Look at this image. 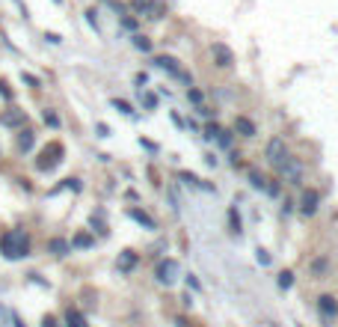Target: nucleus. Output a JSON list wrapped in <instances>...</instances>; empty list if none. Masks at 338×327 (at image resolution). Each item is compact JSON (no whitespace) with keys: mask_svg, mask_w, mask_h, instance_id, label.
<instances>
[{"mask_svg":"<svg viewBox=\"0 0 338 327\" xmlns=\"http://www.w3.org/2000/svg\"><path fill=\"white\" fill-rule=\"evenodd\" d=\"M0 253L6 259H24L30 256V235L24 229H9L0 235Z\"/></svg>","mask_w":338,"mask_h":327,"instance_id":"f257e3e1","label":"nucleus"},{"mask_svg":"<svg viewBox=\"0 0 338 327\" xmlns=\"http://www.w3.org/2000/svg\"><path fill=\"white\" fill-rule=\"evenodd\" d=\"M63 161V146L60 143H48L45 149H42V155H39V161H36V170L42 172H51L57 164Z\"/></svg>","mask_w":338,"mask_h":327,"instance_id":"f03ea898","label":"nucleus"},{"mask_svg":"<svg viewBox=\"0 0 338 327\" xmlns=\"http://www.w3.org/2000/svg\"><path fill=\"white\" fill-rule=\"evenodd\" d=\"M178 274H181V268H178L175 259H160L157 268H154V276H157L160 286H172V283L178 280Z\"/></svg>","mask_w":338,"mask_h":327,"instance_id":"7ed1b4c3","label":"nucleus"},{"mask_svg":"<svg viewBox=\"0 0 338 327\" xmlns=\"http://www.w3.org/2000/svg\"><path fill=\"white\" fill-rule=\"evenodd\" d=\"M288 158H291V152H288L285 140H282V137H273L270 143H267V161H270L276 170H282V167L288 164Z\"/></svg>","mask_w":338,"mask_h":327,"instance_id":"20e7f679","label":"nucleus"},{"mask_svg":"<svg viewBox=\"0 0 338 327\" xmlns=\"http://www.w3.org/2000/svg\"><path fill=\"white\" fill-rule=\"evenodd\" d=\"M128 6H131L139 18H152V21L154 18H163V3H160V0H131Z\"/></svg>","mask_w":338,"mask_h":327,"instance_id":"39448f33","label":"nucleus"},{"mask_svg":"<svg viewBox=\"0 0 338 327\" xmlns=\"http://www.w3.org/2000/svg\"><path fill=\"white\" fill-rule=\"evenodd\" d=\"M318 206H321V193L315 188H305L303 196H300V211H303L305 217H312V214L318 211Z\"/></svg>","mask_w":338,"mask_h":327,"instance_id":"423d86ee","label":"nucleus"},{"mask_svg":"<svg viewBox=\"0 0 338 327\" xmlns=\"http://www.w3.org/2000/svg\"><path fill=\"white\" fill-rule=\"evenodd\" d=\"M24 122H27V113L18 110V107H9V110L0 113V125L3 128H24Z\"/></svg>","mask_w":338,"mask_h":327,"instance_id":"0eeeda50","label":"nucleus"},{"mask_svg":"<svg viewBox=\"0 0 338 327\" xmlns=\"http://www.w3.org/2000/svg\"><path fill=\"white\" fill-rule=\"evenodd\" d=\"M136 262H139V256H136V250H122L116 259V271L119 274H131L136 268Z\"/></svg>","mask_w":338,"mask_h":327,"instance_id":"6e6552de","label":"nucleus"},{"mask_svg":"<svg viewBox=\"0 0 338 327\" xmlns=\"http://www.w3.org/2000/svg\"><path fill=\"white\" fill-rule=\"evenodd\" d=\"M279 172H282V175L288 179V185H297V182L303 179V164H300L297 158L291 155V158H288V164H285V167H282Z\"/></svg>","mask_w":338,"mask_h":327,"instance_id":"1a4fd4ad","label":"nucleus"},{"mask_svg":"<svg viewBox=\"0 0 338 327\" xmlns=\"http://www.w3.org/2000/svg\"><path fill=\"white\" fill-rule=\"evenodd\" d=\"M211 54H214V63H217L220 69H229V66L235 63V54L229 51L226 45H220V42H217V45H211Z\"/></svg>","mask_w":338,"mask_h":327,"instance_id":"9d476101","label":"nucleus"},{"mask_svg":"<svg viewBox=\"0 0 338 327\" xmlns=\"http://www.w3.org/2000/svg\"><path fill=\"white\" fill-rule=\"evenodd\" d=\"M125 214H128L134 223H139L143 229H154V217H149L143 208H134V206H131V208H125Z\"/></svg>","mask_w":338,"mask_h":327,"instance_id":"9b49d317","label":"nucleus"},{"mask_svg":"<svg viewBox=\"0 0 338 327\" xmlns=\"http://www.w3.org/2000/svg\"><path fill=\"white\" fill-rule=\"evenodd\" d=\"M154 66H157V69H163V71H169V74H178V71H181L178 60H175V57H169V54H157V57H154Z\"/></svg>","mask_w":338,"mask_h":327,"instance_id":"f8f14e48","label":"nucleus"},{"mask_svg":"<svg viewBox=\"0 0 338 327\" xmlns=\"http://www.w3.org/2000/svg\"><path fill=\"white\" fill-rule=\"evenodd\" d=\"M318 310H321L326 318H335V315H338L335 297H332V294H321V297H318Z\"/></svg>","mask_w":338,"mask_h":327,"instance_id":"ddd939ff","label":"nucleus"},{"mask_svg":"<svg viewBox=\"0 0 338 327\" xmlns=\"http://www.w3.org/2000/svg\"><path fill=\"white\" fill-rule=\"evenodd\" d=\"M66 327H89V324H86L83 312L74 310V307H68V310H66Z\"/></svg>","mask_w":338,"mask_h":327,"instance_id":"4468645a","label":"nucleus"},{"mask_svg":"<svg viewBox=\"0 0 338 327\" xmlns=\"http://www.w3.org/2000/svg\"><path fill=\"white\" fill-rule=\"evenodd\" d=\"M235 131L240 137H255V122H249L246 116H237L235 119Z\"/></svg>","mask_w":338,"mask_h":327,"instance_id":"2eb2a0df","label":"nucleus"},{"mask_svg":"<svg viewBox=\"0 0 338 327\" xmlns=\"http://www.w3.org/2000/svg\"><path fill=\"white\" fill-rule=\"evenodd\" d=\"M36 143V134L30 128H21V134H18V152H30Z\"/></svg>","mask_w":338,"mask_h":327,"instance_id":"dca6fc26","label":"nucleus"},{"mask_svg":"<svg viewBox=\"0 0 338 327\" xmlns=\"http://www.w3.org/2000/svg\"><path fill=\"white\" fill-rule=\"evenodd\" d=\"M131 42H134L136 51H152V48H154L152 39H149V36H143V33H134V36H131Z\"/></svg>","mask_w":338,"mask_h":327,"instance_id":"f3484780","label":"nucleus"},{"mask_svg":"<svg viewBox=\"0 0 338 327\" xmlns=\"http://www.w3.org/2000/svg\"><path fill=\"white\" fill-rule=\"evenodd\" d=\"M48 250H51L53 256H66V253H68V241H63V238H51Z\"/></svg>","mask_w":338,"mask_h":327,"instance_id":"a211bd4d","label":"nucleus"},{"mask_svg":"<svg viewBox=\"0 0 338 327\" xmlns=\"http://www.w3.org/2000/svg\"><path fill=\"white\" fill-rule=\"evenodd\" d=\"M89 226H92V229H95L98 235H107V232H110V229H107V223L101 220V211H95V214L89 217Z\"/></svg>","mask_w":338,"mask_h":327,"instance_id":"6ab92c4d","label":"nucleus"},{"mask_svg":"<svg viewBox=\"0 0 338 327\" xmlns=\"http://www.w3.org/2000/svg\"><path fill=\"white\" fill-rule=\"evenodd\" d=\"M71 244L83 250V247H92V244H95V238H92L89 232H77V235H74V241H71Z\"/></svg>","mask_w":338,"mask_h":327,"instance_id":"aec40b11","label":"nucleus"},{"mask_svg":"<svg viewBox=\"0 0 338 327\" xmlns=\"http://www.w3.org/2000/svg\"><path fill=\"white\" fill-rule=\"evenodd\" d=\"M249 185H252V188H258V190H264V188H267V179H264L258 170H249Z\"/></svg>","mask_w":338,"mask_h":327,"instance_id":"412c9836","label":"nucleus"},{"mask_svg":"<svg viewBox=\"0 0 338 327\" xmlns=\"http://www.w3.org/2000/svg\"><path fill=\"white\" fill-rule=\"evenodd\" d=\"M83 15H86V24H89L95 33H101V27H98V12H95V9H86Z\"/></svg>","mask_w":338,"mask_h":327,"instance_id":"4be33fe9","label":"nucleus"},{"mask_svg":"<svg viewBox=\"0 0 338 327\" xmlns=\"http://www.w3.org/2000/svg\"><path fill=\"white\" fill-rule=\"evenodd\" d=\"M294 286V271H282L279 274V289H291Z\"/></svg>","mask_w":338,"mask_h":327,"instance_id":"5701e85b","label":"nucleus"},{"mask_svg":"<svg viewBox=\"0 0 338 327\" xmlns=\"http://www.w3.org/2000/svg\"><path fill=\"white\" fill-rule=\"evenodd\" d=\"M326 268H329V262H326V259H315V262H312V274H315V276H321Z\"/></svg>","mask_w":338,"mask_h":327,"instance_id":"b1692460","label":"nucleus"},{"mask_svg":"<svg viewBox=\"0 0 338 327\" xmlns=\"http://www.w3.org/2000/svg\"><path fill=\"white\" fill-rule=\"evenodd\" d=\"M178 179H181V182H187V185H193V188H202V182H199L193 172H178Z\"/></svg>","mask_w":338,"mask_h":327,"instance_id":"393cba45","label":"nucleus"},{"mask_svg":"<svg viewBox=\"0 0 338 327\" xmlns=\"http://www.w3.org/2000/svg\"><path fill=\"white\" fill-rule=\"evenodd\" d=\"M119 18H122V27H125V30L136 33V18H128V15H119Z\"/></svg>","mask_w":338,"mask_h":327,"instance_id":"a878e982","label":"nucleus"},{"mask_svg":"<svg viewBox=\"0 0 338 327\" xmlns=\"http://www.w3.org/2000/svg\"><path fill=\"white\" fill-rule=\"evenodd\" d=\"M187 95H190V102L196 104V107H202V92H199L196 86H190V92H187Z\"/></svg>","mask_w":338,"mask_h":327,"instance_id":"bb28decb","label":"nucleus"},{"mask_svg":"<svg viewBox=\"0 0 338 327\" xmlns=\"http://www.w3.org/2000/svg\"><path fill=\"white\" fill-rule=\"evenodd\" d=\"M217 140H220L222 149H229V146H232V131H220V134H217Z\"/></svg>","mask_w":338,"mask_h":327,"instance_id":"cd10ccee","label":"nucleus"},{"mask_svg":"<svg viewBox=\"0 0 338 327\" xmlns=\"http://www.w3.org/2000/svg\"><path fill=\"white\" fill-rule=\"evenodd\" d=\"M45 122H48L51 128H60V116H57L53 110H45Z\"/></svg>","mask_w":338,"mask_h":327,"instance_id":"c85d7f7f","label":"nucleus"},{"mask_svg":"<svg viewBox=\"0 0 338 327\" xmlns=\"http://www.w3.org/2000/svg\"><path fill=\"white\" fill-rule=\"evenodd\" d=\"M229 217H232V232H240V217H237V208H229Z\"/></svg>","mask_w":338,"mask_h":327,"instance_id":"c756f323","label":"nucleus"},{"mask_svg":"<svg viewBox=\"0 0 338 327\" xmlns=\"http://www.w3.org/2000/svg\"><path fill=\"white\" fill-rule=\"evenodd\" d=\"M217 134H220V128H217L214 122H208V125H205V137H208V140H214Z\"/></svg>","mask_w":338,"mask_h":327,"instance_id":"7c9ffc66","label":"nucleus"},{"mask_svg":"<svg viewBox=\"0 0 338 327\" xmlns=\"http://www.w3.org/2000/svg\"><path fill=\"white\" fill-rule=\"evenodd\" d=\"M113 107H116L119 113H131V104L122 102V98H113Z\"/></svg>","mask_w":338,"mask_h":327,"instance_id":"2f4dec72","label":"nucleus"},{"mask_svg":"<svg viewBox=\"0 0 338 327\" xmlns=\"http://www.w3.org/2000/svg\"><path fill=\"white\" fill-rule=\"evenodd\" d=\"M143 104H146L149 110H154V107H157V95H152V92H146V95H143Z\"/></svg>","mask_w":338,"mask_h":327,"instance_id":"473e14b6","label":"nucleus"},{"mask_svg":"<svg viewBox=\"0 0 338 327\" xmlns=\"http://www.w3.org/2000/svg\"><path fill=\"white\" fill-rule=\"evenodd\" d=\"M21 81H24V84H27V86H33V89H36V86H39V78H33V74H27V71L21 74Z\"/></svg>","mask_w":338,"mask_h":327,"instance_id":"72a5a7b5","label":"nucleus"},{"mask_svg":"<svg viewBox=\"0 0 338 327\" xmlns=\"http://www.w3.org/2000/svg\"><path fill=\"white\" fill-rule=\"evenodd\" d=\"M45 39H48L51 45H60V42H63V36H57V33H45Z\"/></svg>","mask_w":338,"mask_h":327,"instance_id":"f704fd0d","label":"nucleus"},{"mask_svg":"<svg viewBox=\"0 0 338 327\" xmlns=\"http://www.w3.org/2000/svg\"><path fill=\"white\" fill-rule=\"evenodd\" d=\"M0 95H3V98H12V89L3 84V81H0Z\"/></svg>","mask_w":338,"mask_h":327,"instance_id":"c9c22d12","label":"nucleus"},{"mask_svg":"<svg viewBox=\"0 0 338 327\" xmlns=\"http://www.w3.org/2000/svg\"><path fill=\"white\" fill-rule=\"evenodd\" d=\"M42 327H57V318H53V315H45V318H42Z\"/></svg>","mask_w":338,"mask_h":327,"instance_id":"e433bc0d","label":"nucleus"},{"mask_svg":"<svg viewBox=\"0 0 338 327\" xmlns=\"http://www.w3.org/2000/svg\"><path fill=\"white\" fill-rule=\"evenodd\" d=\"M258 262H261V265H267V262H270V256H267V250H258Z\"/></svg>","mask_w":338,"mask_h":327,"instance_id":"4c0bfd02","label":"nucleus"},{"mask_svg":"<svg viewBox=\"0 0 338 327\" xmlns=\"http://www.w3.org/2000/svg\"><path fill=\"white\" fill-rule=\"evenodd\" d=\"M143 146H146L149 152H157V143H152V140H143Z\"/></svg>","mask_w":338,"mask_h":327,"instance_id":"58836bf2","label":"nucleus"},{"mask_svg":"<svg viewBox=\"0 0 338 327\" xmlns=\"http://www.w3.org/2000/svg\"><path fill=\"white\" fill-rule=\"evenodd\" d=\"M12 321H15V327H24V321H21L18 315H12Z\"/></svg>","mask_w":338,"mask_h":327,"instance_id":"ea45409f","label":"nucleus"},{"mask_svg":"<svg viewBox=\"0 0 338 327\" xmlns=\"http://www.w3.org/2000/svg\"><path fill=\"white\" fill-rule=\"evenodd\" d=\"M53 3H63V0H53Z\"/></svg>","mask_w":338,"mask_h":327,"instance_id":"a19ab883","label":"nucleus"},{"mask_svg":"<svg viewBox=\"0 0 338 327\" xmlns=\"http://www.w3.org/2000/svg\"><path fill=\"white\" fill-rule=\"evenodd\" d=\"M270 327H279V324H270Z\"/></svg>","mask_w":338,"mask_h":327,"instance_id":"79ce46f5","label":"nucleus"},{"mask_svg":"<svg viewBox=\"0 0 338 327\" xmlns=\"http://www.w3.org/2000/svg\"><path fill=\"white\" fill-rule=\"evenodd\" d=\"M104 3H107V0H104Z\"/></svg>","mask_w":338,"mask_h":327,"instance_id":"37998d69","label":"nucleus"}]
</instances>
